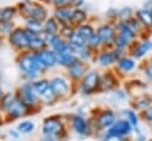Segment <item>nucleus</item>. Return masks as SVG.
I'll list each match as a JSON object with an SVG mask.
<instances>
[{
	"instance_id": "obj_6",
	"label": "nucleus",
	"mask_w": 152,
	"mask_h": 141,
	"mask_svg": "<svg viewBox=\"0 0 152 141\" xmlns=\"http://www.w3.org/2000/svg\"><path fill=\"white\" fill-rule=\"evenodd\" d=\"M43 133L44 135L61 137L64 134V127L57 118H45L43 122Z\"/></svg>"
},
{
	"instance_id": "obj_34",
	"label": "nucleus",
	"mask_w": 152,
	"mask_h": 141,
	"mask_svg": "<svg viewBox=\"0 0 152 141\" xmlns=\"http://www.w3.org/2000/svg\"><path fill=\"white\" fill-rule=\"evenodd\" d=\"M48 4L49 7L56 8V7H62V6H70L72 0H43Z\"/></svg>"
},
{
	"instance_id": "obj_19",
	"label": "nucleus",
	"mask_w": 152,
	"mask_h": 141,
	"mask_svg": "<svg viewBox=\"0 0 152 141\" xmlns=\"http://www.w3.org/2000/svg\"><path fill=\"white\" fill-rule=\"evenodd\" d=\"M17 17H19L17 5L0 7V21H14Z\"/></svg>"
},
{
	"instance_id": "obj_31",
	"label": "nucleus",
	"mask_w": 152,
	"mask_h": 141,
	"mask_svg": "<svg viewBox=\"0 0 152 141\" xmlns=\"http://www.w3.org/2000/svg\"><path fill=\"white\" fill-rule=\"evenodd\" d=\"M87 45L93 50V51H96L97 49H100L102 46V43H101V39L99 37V34L95 32L88 40H87Z\"/></svg>"
},
{
	"instance_id": "obj_42",
	"label": "nucleus",
	"mask_w": 152,
	"mask_h": 141,
	"mask_svg": "<svg viewBox=\"0 0 152 141\" xmlns=\"http://www.w3.org/2000/svg\"><path fill=\"white\" fill-rule=\"evenodd\" d=\"M141 7L145 8V9H147V11H150V12H152V0H145L142 2Z\"/></svg>"
},
{
	"instance_id": "obj_22",
	"label": "nucleus",
	"mask_w": 152,
	"mask_h": 141,
	"mask_svg": "<svg viewBox=\"0 0 152 141\" xmlns=\"http://www.w3.org/2000/svg\"><path fill=\"white\" fill-rule=\"evenodd\" d=\"M43 24H44V32H46V33H59L61 27H62L59 21L52 14L49 15L43 21Z\"/></svg>"
},
{
	"instance_id": "obj_48",
	"label": "nucleus",
	"mask_w": 152,
	"mask_h": 141,
	"mask_svg": "<svg viewBox=\"0 0 152 141\" xmlns=\"http://www.w3.org/2000/svg\"><path fill=\"white\" fill-rule=\"evenodd\" d=\"M150 63H151V64H152V58H151V60H150Z\"/></svg>"
},
{
	"instance_id": "obj_32",
	"label": "nucleus",
	"mask_w": 152,
	"mask_h": 141,
	"mask_svg": "<svg viewBox=\"0 0 152 141\" xmlns=\"http://www.w3.org/2000/svg\"><path fill=\"white\" fill-rule=\"evenodd\" d=\"M106 18L108 21L116 23L119 20V7H109L106 11Z\"/></svg>"
},
{
	"instance_id": "obj_7",
	"label": "nucleus",
	"mask_w": 152,
	"mask_h": 141,
	"mask_svg": "<svg viewBox=\"0 0 152 141\" xmlns=\"http://www.w3.org/2000/svg\"><path fill=\"white\" fill-rule=\"evenodd\" d=\"M131 56L135 59H140L146 56L150 51H152V40L151 39H142L141 41H133L131 45Z\"/></svg>"
},
{
	"instance_id": "obj_33",
	"label": "nucleus",
	"mask_w": 152,
	"mask_h": 141,
	"mask_svg": "<svg viewBox=\"0 0 152 141\" xmlns=\"http://www.w3.org/2000/svg\"><path fill=\"white\" fill-rule=\"evenodd\" d=\"M76 31V27L75 26H72V25H64V26H62L61 27V31H59V34L64 38V39H69L71 36H72V33Z\"/></svg>"
},
{
	"instance_id": "obj_11",
	"label": "nucleus",
	"mask_w": 152,
	"mask_h": 141,
	"mask_svg": "<svg viewBox=\"0 0 152 141\" xmlns=\"http://www.w3.org/2000/svg\"><path fill=\"white\" fill-rule=\"evenodd\" d=\"M74 8L71 6H62L52 8V15L59 21L62 26L64 25H71V15H72Z\"/></svg>"
},
{
	"instance_id": "obj_26",
	"label": "nucleus",
	"mask_w": 152,
	"mask_h": 141,
	"mask_svg": "<svg viewBox=\"0 0 152 141\" xmlns=\"http://www.w3.org/2000/svg\"><path fill=\"white\" fill-rule=\"evenodd\" d=\"M32 86H33V90L36 91V94L39 97H42L48 91V89L50 88V82L46 79H38V81L32 83Z\"/></svg>"
},
{
	"instance_id": "obj_16",
	"label": "nucleus",
	"mask_w": 152,
	"mask_h": 141,
	"mask_svg": "<svg viewBox=\"0 0 152 141\" xmlns=\"http://www.w3.org/2000/svg\"><path fill=\"white\" fill-rule=\"evenodd\" d=\"M89 19V14L87 12V9L84 7L81 8H74L72 11V15H71V25L77 27L84 23H87Z\"/></svg>"
},
{
	"instance_id": "obj_15",
	"label": "nucleus",
	"mask_w": 152,
	"mask_h": 141,
	"mask_svg": "<svg viewBox=\"0 0 152 141\" xmlns=\"http://www.w3.org/2000/svg\"><path fill=\"white\" fill-rule=\"evenodd\" d=\"M50 85L57 96H64L69 91V85L63 77H55L50 82Z\"/></svg>"
},
{
	"instance_id": "obj_29",
	"label": "nucleus",
	"mask_w": 152,
	"mask_h": 141,
	"mask_svg": "<svg viewBox=\"0 0 152 141\" xmlns=\"http://www.w3.org/2000/svg\"><path fill=\"white\" fill-rule=\"evenodd\" d=\"M15 26L14 21H0V37H7Z\"/></svg>"
},
{
	"instance_id": "obj_10",
	"label": "nucleus",
	"mask_w": 152,
	"mask_h": 141,
	"mask_svg": "<svg viewBox=\"0 0 152 141\" xmlns=\"http://www.w3.org/2000/svg\"><path fill=\"white\" fill-rule=\"evenodd\" d=\"M27 108L28 107L19 97H14V100L12 101L10 107L6 109V113L12 118H19V117H23L24 115L27 114Z\"/></svg>"
},
{
	"instance_id": "obj_41",
	"label": "nucleus",
	"mask_w": 152,
	"mask_h": 141,
	"mask_svg": "<svg viewBox=\"0 0 152 141\" xmlns=\"http://www.w3.org/2000/svg\"><path fill=\"white\" fill-rule=\"evenodd\" d=\"M142 116H144L147 121L152 122V107H150L148 109H146V110L142 113Z\"/></svg>"
},
{
	"instance_id": "obj_20",
	"label": "nucleus",
	"mask_w": 152,
	"mask_h": 141,
	"mask_svg": "<svg viewBox=\"0 0 152 141\" xmlns=\"http://www.w3.org/2000/svg\"><path fill=\"white\" fill-rule=\"evenodd\" d=\"M23 26L32 32L39 33L42 34L44 32V24L42 20L38 19H33V18H28V19H23Z\"/></svg>"
},
{
	"instance_id": "obj_27",
	"label": "nucleus",
	"mask_w": 152,
	"mask_h": 141,
	"mask_svg": "<svg viewBox=\"0 0 152 141\" xmlns=\"http://www.w3.org/2000/svg\"><path fill=\"white\" fill-rule=\"evenodd\" d=\"M68 41H69V43H70V45L74 47V50L81 49V47H83V46H86V45H87L86 39H84L83 37H81V36L77 33V31H75V32L72 33V36L68 39Z\"/></svg>"
},
{
	"instance_id": "obj_40",
	"label": "nucleus",
	"mask_w": 152,
	"mask_h": 141,
	"mask_svg": "<svg viewBox=\"0 0 152 141\" xmlns=\"http://www.w3.org/2000/svg\"><path fill=\"white\" fill-rule=\"evenodd\" d=\"M127 116H128V120H129V122H131V123H132L133 126H137V124H138L137 115L134 114V111H132V110L127 111Z\"/></svg>"
},
{
	"instance_id": "obj_14",
	"label": "nucleus",
	"mask_w": 152,
	"mask_h": 141,
	"mask_svg": "<svg viewBox=\"0 0 152 141\" xmlns=\"http://www.w3.org/2000/svg\"><path fill=\"white\" fill-rule=\"evenodd\" d=\"M86 69H87L86 63L81 59H77L72 65H70L68 68V72L72 79H78L86 75Z\"/></svg>"
},
{
	"instance_id": "obj_43",
	"label": "nucleus",
	"mask_w": 152,
	"mask_h": 141,
	"mask_svg": "<svg viewBox=\"0 0 152 141\" xmlns=\"http://www.w3.org/2000/svg\"><path fill=\"white\" fill-rule=\"evenodd\" d=\"M145 73H146V76H147V78L152 82V64L150 63L148 65H147V68L145 69Z\"/></svg>"
},
{
	"instance_id": "obj_24",
	"label": "nucleus",
	"mask_w": 152,
	"mask_h": 141,
	"mask_svg": "<svg viewBox=\"0 0 152 141\" xmlns=\"http://www.w3.org/2000/svg\"><path fill=\"white\" fill-rule=\"evenodd\" d=\"M77 56L75 55V52H69V53H57V64L69 68L70 65H72L76 60H77Z\"/></svg>"
},
{
	"instance_id": "obj_38",
	"label": "nucleus",
	"mask_w": 152,
	"mask_h": 141,
	"mask_svg": "<svg viewBox=\"0 0 152 141\" xmlns=\"http://www.w3.org/2000/svg\"><path fill=\"white\" fill-rule=\"evenodd\" d=\"M150 104V100L146 98V97H141L140 101H137V107L139 109H142V108H146L147 105Z\"/></svg>"
},
{
	"instance_id": "obj_2",
	"label": "nucleus",
	"mask_w": 152,
	"mask_h": 141,
	"mask_svg": "<svg viewBox=\"0 0 152 141\" xmlns=\"http://www.w3.org/2000/svg\"><path fill=\"white\" fill-rule=\"evenodd\" d=\"M18 14L21 19H38L44 21L50 14V9L48 7V4L43 0H34L31 2H21L19 1L17 4Z\"/></svg>"
},
{
	"instance_id": "obj_17",
	"label": "nucleus",
	"mask_w": 152,
	"mask_h": 141,
	"mask_svg": "<svg viewBox=\"0 0 152 141\" xmlns=\"http://www.w3.org/2000/svg\"><path fill=\"white\" fill-rule=\"evenodd\" d=\"M131 132V124L127 120H119L112 124L108 133L116 134V135H127Z\"/></svg>"
},
{
	"instance_id": "obj_21",
	"label": "nucleus",
	"mask_w": 152,
	"mask_h": 141,
	"mask_svg": "<svg viewBox=\"0 0 152 141\" xmlns=\"http://www.w3.org/2000/svg\"><path fill=\"white\" fill-rule=\"evenodd\" d=\"M116 65H118V68L121 70V71H124V72H129V71H132L134 68H135V65H137V63H135V58L134 57H132V56H122L118 62H116Z\"/></svg>"
},
{
	"instance_id": "obj_28",
	"label": "nucleus",
	"mask_w": 152,
	"mask_h": 141,
	"mask_svg": "<svg viewBox=\"0 0 152 141\" xmlns=\"http://www.w3.org/2000/svg\"><path fill=\"white\" fill-rule=\"evenodd\" d=\"M72 127L78 133V134H86L87 133V129H88V126H87V122L83 117L81 116H75L74 120H72Z\"/></svg>"
},
{
	"instance_id": "obj_18",
	"label": "nucleus",
	"mask_w": 152,
	"mask_h": 141,
	"mask_svg": "<svg viewBox=\"0 0 152 141\" xmlns=\"http://www.w3.org/2000/svg\"><path fill=\"white\" fill-rule=\"evenodd\" d=\"M114 121H115L114 114L110 110H106V111L101 113V115L97 117L96 123H97V127L100 129H107V128H110L112 127V124L114 123Z\"/></svg>"
},
{
	"instance_id": "obj_23",
	"label": "nucleus",
	"mask_w": 152,
	"mask_h": 141,
	"mask_svg": "<svg viewBox=\"0 0 152 141\" xmlns=\"http://www.w3.org/2000/svg\"><path fill=\"white\" fill-rule=\"evenodd\" d=\"M76 31H77V33H78L81 37H83V38L86 39V41H87V40L96 32V27H95L91 23L87 21V23H84V24L77 26V27H76Z\"/></svg>"
},
{
	"instance_id": "obj_37",
	"label": "nucleus",
	"mask_w": 152,
	"mask_h": 141,
	"mask_svg": "<svg viewBox=\"0 0 152 141\" xmlns=\"http://www.w3.org/2000/svg\"><path fill=\"white\" fill-rule=\"evenodd\" d=\"M104 141H125L121 135H116V134H112V133H108L107 136L104 137Z\"/></svg>"
},
{
	"instance_id": "obj_4",
	"label": "nucleus",
	"mask_w": 152,
	"mask_h": 141,
	"mask_svg": "<svg viewBox=\"0 0 152 141\" xmlns=\"http://www.w3.org/2000/svg\"><path fill=\"white\" fill-rule=\"evenodd\" d=\"M96 33L99 34L103 47H113L114 39L116 37V23L103 21L96 26Z\"/></svg>"
},
{
	"instance_id": "obj_3",
	"label": "nucleus",
	"mask_w": 152,
	"mask_h": 141,
	"mask_svg": "<svg viewBox=\"0 0 152 141\" xmlns=\"http://www.w3.org/2000/svg\"><path fill=\"white\" fill-rule=\"evenodd\" d=\"M6 39L10 46L19 52L28 50V38L26 28L24 26H15V28L6 37Z\"/></svg>"
},
{
	"instance_id": "obj_1",
	"label": "nucleus",
	"mask_w": 152,
	"mask_h": 141,
	"mask_svg": "<svg viewBox=\"0 0 152 141\" xmlns=\"http://www.w3.org/2000/svg\"><path fill=\"white\" fill-rule=\"evenodd\" d=\"M17 64H18L20 71L28 79L36 78L39 73H43L46 70V68L39 60L37 53L33 51H30V50L19 52V55L17 57Z\"/></svg>"
},
{
	"instance_id": "obj_13",
	"label": "nucleus",
	"mask_w": 152,
	"mask_h": 141,
	"mask_svg": "<svg viewBox=\"0 0 152 141\" xmlns=\"http://www.w3.org/2000/svg\"><path fill=\"white\" fill-rule=\"evenodd\" d=\"M135 18L140 21L145 30H152V12L140 7L135 9Z\"/></svg>"
},
{
	"instance_id": "obj_5",
	"label": "nucleus",
	"mask_w": 152,
	"mask_h": 141,
	"mask_svg": "<svg viewBox=\"0 0 152 141\" xmlns=\"http://www.w3.org/2000/svg\"><path fill=\"white\" fill-rule=\"evenodd\" d=\"M100 83H101V76L99 75V72L94 70L88 71L82 78V84H81L82 91L84 94H91L99 88Z\"/></svg>"
},
{
	"instance_id": "obj_45",
	"label": "nucleus",
	"mask_w": 152,
	"mask_h": 141,
	"mask_svg": "<svg viewBox=\"0 0 152 141\" xmlns=\"http://www.w3.org/2000/svg\"><path fill=\"white\" fill-rule=\"evenodd\" d=\"M21 2H31V1H34V0H19Z\"/></svg>"
},
{
	"instance_id": "obj_36",
	"label": "nucleus",
	"mask_w": 152,
	"mask_h": 141,
	"mask_svg": "<svg viewBox=\"0 0 152 141\" xmlns=\"http://www.w3.org/2000/svg\"><path fill=\"white\" fill-rule=\"evenodd\" d=\"M13 100H14V97H13V95H11V94L2 95V97H1V100H0V108L6 111V109L10 107V104L12 103Z\"/></svg>"
},
{
	"instance_id": "obj_39",
	"label": "nucleus",
	"mask_w": 152,
	"mask_h": 141,
	"mask_svg": "<svg viewBox=\"0 0 152 141\" xmlns=\"http://www.w3.org/2000/svg\"><path fill=\"white\" fill-rule=\"evenodd\" d=\"M70 6L72 8H81V7H84L86 6V0H72Z\"/></svg>"
},
{
	"instance_id": "obj_47",
	"label": "nucleus",
	"mask_w": 152,
	"mask_h": 141,
	"mask_svg": "<svg viewBox=\"0 0 152 141\" xmlns=\"http://www.w3.org/2000/svg\"><path fill=\"white\" fill-rule=\"evenodd\" d=\"M1 38H2V37H0V46H1Z\"/></svg>"
},
{
	"instance_id": "obj_30",
	"label": "nucleus",
	"mask_w": 152,
	"mask_h": 141,
	"mask_svg": "<svg viewBox=\"0 0 152 141\" xmlns=\"http://www.w3.org/2000/svg\"><path fill=\"white\" fill-rule=\"evenodd\" d=\"M34 129V123L32 121H23L18 124L17 127V130L21 134H28V133H32Z\"/></svg>"
},
{
	"instance_id": "obj_46",
	"label": "nucleus",
	"mask_w": 152,
	"mask_h": 141,
	"mask_svg": "<svg viewBox=\"0 0 152 141\" xmlns=\"http://www.w3.org/2000/svg\"><path fill=\"white\" fill-rule=\"evenodd\" d=\"M1 97H2V91H1V88H0V100H1Z\"/></svg>"
},
{
	"instance_id": "obj_44",
	"label": "nucleus",
	"mask_w": 152,
	"mask_h": 141,
	"mask_svg": "<svg viewBox=\"0 0 152 141\" xmlns=\"http://www.w3.org/2000/svg\"><path fill=\"white\" fill-rule=\"evenodd\" d=\"M56 139H57V137H55V136H51V135H45V137H44L42 141H56Z\"/></svg>"
},
{
	"instance_id": "obj_12",
	"label": "nucleus",
	"mask_w": 152,
	"mask_h": 141,
	"mask_svg": "<svg viewBox=\"0 0 152 141\" xmlns=\"http://www.w3.org/2000/svg\"><path fill=\"white\" fill-rule=\"evenodd\" d=\"M26 32H27V38H28V50L30 51L36 52V51H39V50L46 47V44H45L42 34L32 32L27 28H26Z\"/></svg>"
},
{
	"instance_id": "obj_9",
	"label": "nucleus",
	"mask_w": 152,
	"mask_h": 141,
	"mask_svg": "<svg viewBox=\"0 0 152 141\" xmlns=\"http://www.w3.org/2000/svg\"><path fill=\"white\" fill-rule=\"evenodd\" d=\"M37 94L36 91L33 90V86H32V83H25L21 85L20 90H19V98L27 105V107H31L33 104H36L37 102Z\"/></svg>"
},
{
	"instance_id": "obj_35",
	"label": "nucleus",
	"mask_w": 152,
	"mask_h": 141,
	"mask_svg": "<svg viewBox=\"0 0 152 141\" xmlns=\"http://www.w3.org/2000/svg\"><path fill=\"white\" fill-rule=\"evenodd\" d=\"M112 82H114L113 77H112L109 73H106V75H103V76L101 77V83H100V85H102V89L109 90L110 88H113V83H112Z\"/></svg>"
},
{
	"instance_id": "obj_25",
	"label": "nucleus",
	"mask_w": 152,
	"mask_h": 141,
	"mask_svg": "<svg viewBox=\"0 0 152 141\" xmlns=\"http://www.w3.org/2000/svg\"><path fill=\"white\" fill-rule=\"evenodd\" d=\"M134 15H135V9L132 6L129 5L121 6L119 7V20L118 21H127Z\"/></svg>"
},
{
	"instance_id": "obj_8",
	"label": "nucleus",
	"mask_w": 152,
	"mask_h": 141,
	"mask_svg": "<svg viewBox=\"0 0 152 141\" xmlns=\"http://www.w3.org/2000/svg\"><path fill=\"white\" fill-rule=\"evenodd\" d=\"M39 60L42 62V64L48 69L53 68L57 64V53L51 49V47H44L39 51H36Z\"/></svg>"
}]
</instances>
